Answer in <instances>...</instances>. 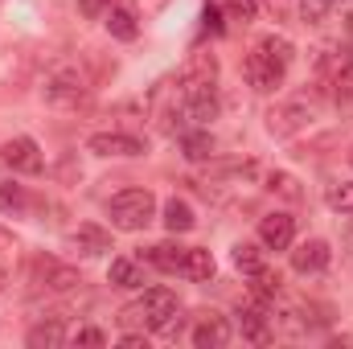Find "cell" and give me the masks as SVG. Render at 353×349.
Listing matches in <instances>:
<instances>
[{
	"instance_id": "2",
	"label": "cell",
	"mask_w": 353,
	"mask_h": 349,
	"mask_svg": "<svg viewBox=\"0 0 353 349\" xmlns=\"http://www.w3.org/2000/svg\"><path fill=\"white\" fill-rule=\"evenodd\" d=\"M107 214H111V226H119V230H144L157 218V197L148 189H123L111 197Z\"/></svg>"
},
{
	"instance_id": "33",
	"label": "cell",
	"mask_w": 353,
	"mask_h": 349,
	"mask_svg": "<svg viewBox=\"0 0 353 349\" xmlns=\"http://www.w3.org/2000/svg\"><path fill=\"white\" fill-rule=\"evenodd\" d=\"M350 165H353V148H350Z\"/></svg>"
},
{
	"instance_id": "3",
	"label": "cell",
	"mask_w": 353,
	"mask_h": 349,
	"mask_svg": "<svg viewBox=\"0 0 353 349\" xmlns=\"http://www.w3.org/2000/svg\"><path fill=\"white\" fill-rule=\"evenodd\" d=\"M123 317H128V321H136L140 329L161 333V329L176 317V296L169 292V288H148L136 304H128V308H123Z\"/></svg>"
},
{
	"instance_id": "10",
	"label": "cell",
	"mask_w": 353,
	"mask_h": 349,
	"mask_svg": "<svg viewBox=\"0 0 353 349\" xmlns=\"http://www.w3.org/2000/svg\"><path fill=\"white\" fill-rule=\"evenodd\" d=\"M79 99H83V79H79L74 70H62V74H54V79L46 83V103L66 107V103H79Z\"/></svg>"
},
{
	"instance_id": "15",
	"label": "cell",
	"mask_w": 353,
	"mask_h": 349,
	"mask_svg": "<svg viewBox=\"0 0 353 349\" xmlns=\"http://www.w3.org/2000/svg\"><path fill=\"white\" fill-rule=\"evenodd\" d=\"M107 33L119 37V41H136V33H140L136 12L132 8H107Z\"/></svg>"
},
{
	"instance_id": "9",
	"label": "cell",
	"mask_w": 353,
	"mask_h": 349,
	"mask_svg": "<svg viewBox=\"0 0 353 349\" xmlns=\"http://www.w3.org/2000/svg\"><path fill=\"white\" fill-rule=\"evenodd\" d=\"M308 119H312V107H304V103H288V107H279V111L267 115V132H271V136H292V132H300Z\"/></svg>"
},
{
	"instance_id": "19",
	"label": "cell",
	"mask_w": 353,
	"mask_h": 349,
	"mask_svg": "<svg viewBox=\"0 0 353 349\" xmlns=\"http://www.w3.org/2000/svg\"><path fill=\"white\" fill-rule=\"evenodd\" d=\"M25 341H29L33 349H41V346H46V349H54V346H62V341H66V329H62L58 321H50V325H33Z\"/></svg>"
},
{
	"instance_id": "18",
	"label": "cell",
	"mask_w": 353,
	"mask_h": 349,
	"mask_svg": "<svg viewBox=\"0 0 353 349\" xmlns=\"http://www.w3.org/2000/svg\"><path fill=\"white\" fill-rule=\"evenodd\" d=\"M325 201H329L333 214L353 218V181H337V185H329V189H325Z\"/></svg>"
},
{
	"instance_id": "27",
	"label": "cell",
	"mask_w": 353,
	"mask_h": 349,
	"mask_svg": "<svg viewBox=\"0 0 353 349\" xmlns=\"http://www.w3.org/2000/svg\"><path fill=\"white\" fill-rule=\"evenodd\" d=\"M271 189H279V193H283V197H292V201L300 197V189H296V181H292L288 173H271Z\"/></svg>"
},
{
	"instance_id": "16",
	"label": "cell",
	"mask_w": 353,
	"mask_h": 349,
	"mask_svg": "<svg viewBox=\"0 0 353 349\" xmlns=\"http://www.w3.org/2000/svg\"><path fill=\"white\" fill-rule=\"evenodd\" d=\"M107 279H111L115 288H140V283H144V267L136 259H111Z\"/></svg>"
},
{
	"instance_id": "28",
	"label": "cell",
	"mask_w": 353,
	"mask_h": 349,
	"mask_svg": "<svg viewBox=\"0 0 353 349\" xmlns=\"http://www.w3.org/2000/svg\"><path fill=\"white\" fill-rule=\"evenodd\" d=\"M107 8H111V0H79L83 17H107Z\"/></svg>"
},
{
	"instance_id": "32",
	"label": "cell",
	"mask_w": 353,
	"mask_h": 349,
	"mask_svg": "<svg viewBox=\"0 0 353 349\" xmlns=\"http://www.w3.org/2000/svg\"><path fill=\"white\" fill-rule=\"evenodd\" d=\"M325 4H341V0H325Z\"/></svg>"
},
{
	"instance_id": "13",
	"label": "cell",
	"mask_w": 353,
	"mask_h": 349,
	"mask_svg": "<svg viewBox=\"0 0 353 349\" xmlns=\"http://www.w3.org/2000/svg\"><path fill=\"white\" fill-rule=\"evenodd\" d=\"M185 251L189 247H181V243H157V247L144 251V259L152 267H161V271H181L185 267Z\"/></svg>"
},
{
	"instance_id": "30",
	"label": "cell",
	"mask_w": 353,
	"mask_h": 349,
	"mask_svg": "<svg viewBox=\"0 0 353 349\" xmlns=\"http://www.w3.org/2000/svg\"><path fill=\"white\" fill-rule=\"evenodd\" d=\"M337 87H353V54L341 62V70H337Z\"/></svg>"
},
{
	"instance_id": "23",
	"label": "cell",
	"mask_w": 353,
	"mask_h": 349,
	"mask_svg": "<svg viewBox=\"0 0 353 349\" xmlns=\"http://www.w3.org/2000/svg\"><path fill=\"white\" fill-rule=\"evenodd\" d=\"M234 267H239V271H247V275H255V271L263 267L259 247H255V243H239V247H234Z\"/></svg>"
},
{
	"instance_id": "4",
	"label": "cell",
	"mask_w": 353,
	"mask_h": 349,
	"mask_svg": "<svg viewBox=\"0 0 353 349\" xmlns=\"http://www.w3.org/2000/svg\"><path fill=\"white\" fill-rule=\"evenodd\" d=\"M87 152L94 157H144V140L128 132H94L87 140Z\"/></svg>"
},
{
	"instance_id": "25",
	"label": "cell",
	"mask_w": 353,
	"mask_h": 349,
	"mask_svg": "<svg viewBox=\"0 0 353 349\" xmlns=\"http://www.w3.org/2000/svg\"><path fill=\"white\" fill-rule=\"evenodd\" d=\"M226 8H230V17L234 21H255V12H259V0H226Z\"/></svg>"
},
{
	"instance_id": "12",
	"label": "cell",
	"mask_w": 353,
	"mask_h": 349,
	"mask_svg": "<svg viewBox=\"0 0 353 349\" xmlns=\"http://www.w3.org/2000/svg\"><path fill=\"white\" fill-rule=\"evenodd\" d=\"M214 271H218V263L210 251H201V247H189L185 251V267H181V275H189L193 283H205V279H214Z\"/></svg>"
},
{
	"instance_id": "14",
	"label": "cell",
	"mask_w": 353,
	"mask_h": 349,
	"mask_svg": "<svg viewBox=\"0 0 353 349\" xmlns=\"http://www.w3.org/2000/svg\"><path fill=\"white\" fill-rule=\"evenodd\" d=\"M74 247H79L83 255H107V251H111V235H107L103 226H79V230H74Z\"/></svg>"
},
{
	"instance_id": "11",
	"label": "cell",
	"mask_w": 353,
	"mask_h": 349,
	"mask_svg": "<svg viewBox=\"0 0 353 349\" xmlns=\"http://www.w3.org/2000/svg\"><path fill=\"white\" fill-rule=\"evenodd\" d=\"M226 341H230V325H226L222 317H214V312L193 329V346L197 349H222Z\"/></svg>"
},
{
	"instance_id": "20",
	"label": "cell",
	"mask_w": 353,
	"mask_h": 349,
	"mask_svg": "<svg viewBox=\"0 0 353 349\" xmlns=\"http://www.w3.org/2000/svg\"><path fill=\"white\" fill-rule=\"evenodd\" d=\"M239 329H243L247 341H267V317L259 308H243L239 312Z\"/></svg>"
},
{
	"instance_id": "17",
	"label": "cell",
	"mask_w": 353,
	"mask_h": 349,
	"mask_svg": "<svg viewBox=\"0 0 353 349\" xmlns=\"http://www.w3.org/2000/svg\"><path fill=\"white\" fill-rule=\"evenodd\" d=\"M165 226H169L173 235L193 230V226H197V218H193V206H189V201H181V197L165 201Z\"/></svg>"
},
{
	"instance_id": "7",
	"label": "cell",
	"mask_w": 353,
	"mask_h": 349,
	"mask_svg": "<svg viewBox=\"0 0 353 349\" xmlns=\"http://www.w3.org/2000/svg\"><path fill=\"white\" fill-rule=\"evenodd\" d=\"M33 279H37L41 288H50V292H70V288L83 283L74 267H66V263H58V259H46V255L33 263Z\"/></svg>"
},
{
	"instance_id": "34",
	"label": "cell",
	"mask_w": 353,
	"mask_h": 349,
	"mask_svg": "<svg viewBox=\"0 0 353 349\" xmlns=\"http://www.w3.org/2000/svg\"><path fill=\"white\" fill-rule=\"evenodd\" d=\"M0 288H4V279H0Z\"/></svg>"
},
{
	"instance_id": "31",
	"label": "cell",
	"mask_w": 353,
	"mask_h": 349,
	"mask_svg": "<svg viewBox=\"0 0 353 349\" xmlns=\"http://www.w3.org/2000/svg\"><path fill=\"white\" fill-rule=\"evenodd\" d=\"M119 346H128V349L144 346V333H128V337H119Z\"/></svg>"
},
{
	"instance_id": "1",
	"label": "cell",
	"mask_w": 353,
	"mask_h": 349,
	"mask_svg": "<svg viewBox=\"0 0 353 349\" xmlns=\"http://www.w3.org/2000/svg\"><path fill=\"white\" fill-rule=\"evenodd\" d=\"M292 58H296V46L288 41V37H263L251 54H247V62H243V74H247V83L267 94V90H275L283 83V74H288V66H292Z\"/></svg>"
},
{
	"instance_id": "8",
	"label": "cell",
	"mask_w": 353,
	"mask_h": 349,
	"mask_svg": "<svg viewBox=\"0 0 353 349\" xmlns=\"http://www.w3.org/2000/svg\"><path fill=\"white\" fill-rule=\"evenodd\" d=\"M333 259V251H329V243L325 239H308V243H300L296 251H292V267L300 271V275H321L325 267Z\"/></svg>"
},
{
	"instance_id": "29",
	"label": "cell",
	"mask_w": 353,
	"mask_h": 349,
	"mask_svg": "<svg viewBox=\"0 0 353 349\" xmlns=\"http://www.w3.org/2000/svg\"><path fill=\"white\" fill-rule=\"evenodd\" d=\"M74 341H79V346H103V333H99V329H79Z\"/></svg>"
},
{
	"instance_id": "24",
	"label": "cell",
	"mask_w": 353,
	"mask_h": 349,
	"mask_svg": "<svg viewBox=\"0 0 353 349\" xmlns=\"http://www.w3.org/2000/svg\"><path fill=\"white\" fill-rule=\"evenodd\" d=\"M17 251H21V243L12 239V230L0 226V271H8V267L17 263Z\"/></svg>"
},
{
	"instance_id": "5",
	"label": "cell",
	"mask_w": 353,
	"mask_h": 349,
	"mask_svg": "<svg viewBox=\"0 0 353 349\" xmlns=\"http://www.w3.org/2000/svg\"><path fill=\"white\" fill-rule=\"evenodd\" d=\"M0 161H4L12 173H41V148H37V140H29V136L8 140V144L0 148Z\"/></svg>"
},
{
	"instance_id": "6",
	"label": "cell",
	"mask_w": 353,
	"mask_h": 349,
	"mask_svg": "<svg viewBox=\"0 0 353 349\" xmlns=\"http://www.w3.org/2000/svg\"><path fill=\"white\" fill-rule=\"evenodd\" d=\"M259 243L267 251H288L296 243V218L292 214H267V218H259Z\"/></svg>"
},
{
	"instance_id": "21",
	"label": "cell",
	"mask_w": 353,
	"mask_h": 349,
	"mask_svg": "<svg viewBox=\"0 0 353 349\" xmlns=\"http://www.w3.org/2000/svg\"><path fill=\"white\" fill-rule=\"evenodd\" d=\"M181 144H185V157H189V161H210V157H214V136H210V132H193V136H185Z\"/></svg>"
},
{
	"instance_id": "26",
	"label": "cell",
	"mask_w": 353,
	"mask_h": 349,
	"mask_svg": "<svg viewBox=\"0 0 353 349\" xmlns=\"http://www.w3.org/2000/svg\"><path fill=\"white\" fill-rule=\"evenodd\" d=\"M275 292H279V275L267 271V267H259V271H255V296H275Z\"/></svg>"
},
{
	"instance_id": "22",
	"label": "cell",
	"mask_w": 353,
	"mask_h": 349,
	"mask_svg": "<svg viewBox=\"0 0 353 349\" xmlns=\"http://www.w3.org/2000/svg\"><path fill=\"white\" fill-rule=\"evenodd\" d=\"M25 206H29V197H25V185H0V210L4 214H25Z\"/></svg>"
}]
</instances>
